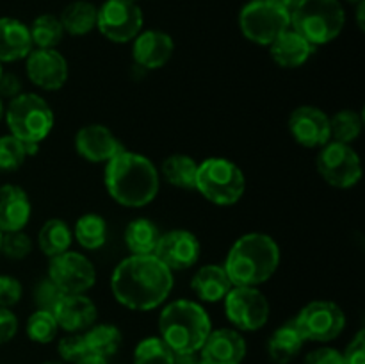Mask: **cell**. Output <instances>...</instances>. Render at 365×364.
Returning <instances> with one entry per match:
<instances>
[{
    "label": "cell",
    "instance_id": "obj_1",
    "mask_svg": "<svg viewBox=\"0 0 365 364\" xmlns=\"http://www.w3.org/2000/svg\"><path fill=\"white\" fill-rule=\"evenodd\" d=\"M118 303L132 310H152L163 305L173 289V271L155 256H130L121 261L110 277Z\"/></svg>",
    "mask_w": 365,
    "mask_h": 364
},
{
    "label": "cell",
    "instance_id": "obj_2",
    "mask_svg": "<svg viewBox=\"0 0 365 364\" xmlns=\"http://www.w3.org/2000/svg\"><path fill=\"white\" fill-rule=\"evenodd\" d=\"M106 189L114 202L125 207H145L159 193V171L148 157L121 150L103 171Z\"/></svg>",
    "mask_w": 365,
    "mask_h": 364
},
{
    "label": "cell",
    "instance_id": "obj_3",
    "mask_svg": "<svg viewBox=\"0 0 365 364\" xmlns=\"http://www.w3.org/2000/svg\"><path fill=\"white\" fill-rule=\"evenodd\" d=\"M280 264V248L271 236L250 232L232 245L223 268L232 285H257L269 280Z\"/></svg>",
    "mask_w": 365,
    "mask_h": 364
},
{
    "label": "cell",
    "instance_id": "obj_4",
    "mask_svg": "<svg viewBox=\"0 0 365 364\" xmlns=\"http://www.w3.org/2000/svg\"><path fill=\"white\" fill-rule=\"evenodd\" d=\"M212 330V323L200 303L175 300L168 303L159 316L160 339L175 355H195L200 352Z\"/></svg>",
    "mask_w": 365,
    "mask_h": 364
},
{
    "label": "cell",
    "instance_id": "obj_5",
    "mask_svg": "<svg viewBox=\"0 0 365 364\" xmlns=\"http://www.w3.org/2000/svg\"><path fill=\"white\" fill-rule=\"evenodd\" d=\"M346 24L344 7L339 0H302L291 14V29L319 46L334 41Z\"/></svg>",
    "mask_w": 365,
    "mask_h": 364
},
{
    "label": "cell",
    "instance_id": "obj_6",
    "mask_svg": "<svg viewBox=\"0 0 365 364\" xmlns=\"http://www.w3.org/2000/svg\"><path fill=\"white\" fill-rule=\"evenodd\" d=\"M9 132L25 145H39L53 128L52 107L34 93H20L9 100L6 114Z\"/></svg>",
    "mask_w": 365,
    "mask_h": 364
},
{
    "label": "cell",
    "instance_id": "obj_7",
    "mask_svg": "<svg viewBox=\"0 0 365 364\" xmlns=\"http://www.w3.org/2000/svg\"><path fill=\"white\" fill-rule=\"evenodd\" d=\"M195 189L216 206H234L245 195L246 178L235 163L210 157L198 164Z\"/></svg>",
    "mask_w": 365,
    "mask_h": 364
},
{
    "label": "cell",
    "instance_id": "obj_8",
    "mask_svg": "<svg viewBox=\"0 0 365 364\" xmlns=\"http://www.w3.org/2000/svg\"><path fill=\"white\" fill-rule=\"evenodd\" d=\"M239 27L246 39L269 46L282 32L291 29V14L274 0H252L239 13Z\"/></svg>",
    "mask_w": 365,
    "mask_h": 364
},
{
    "label": "cell",
    "instance_id": "obj_9",
    "mask_svg": "<svg viewBox=\"0 0 365 364\" xmlns=\"http://www.w3.org/2000/svg\"><path fill=\"white\" fill-rule=\"evenodd\" d=\"M294 325L305 341L330 343L344 330L346 314L335 302L316 300L299 310Z\"/></svg>",
    "mask_w": 365,
    "mask_h": 364
},
{
    "label": "cell",
    "instance_id": "obj_10",
    "mask_svg": "<svg viewBox=\"0 0 365 364\" xmlns=\"http://www.w3.org/2000/svg\"><path fill=\"white\" fill-rule=\"evenodd\" d=\"M316 166L321 177L339 189L353 188L362 178V163L359 153L346 143L330 141L321 146Z\"/></svg>",
    "mask_w": 365,
    "mask_h": 364
},
{
    "label": "cell",
    "instance_id": "obj_11",
    "mask_svg": "<svg viewBox=\"0 0 365 364\" xmlns=\"http://www.w3.org/2000/svg\"><path fill=\"white\" fill-rule=\"evenodd\" d=\"M225 313L235 330L255 332L269 320V302L257 288L234 285L225 296Z\"/></svg>",
    "mask_w": 365,
    "mask_h": 364
},
{
    "label": "cell",
    "instance_id": "obj_12",
    "mask_svg": "<svg viewBox=\"0 0 365 364\" xmlns=\"http://www.w3.org/2000/svg\"><path fill=\"white\" fill-rule=\"evenodd\" d=\"M96 29L113 43L132 41L143 29V11L132 0H107L98 9Z\"/></svg>",
    "mask_w": 365,
    "mask_h": 364
},
{
    "label": "cell",
    "instance_id": "obj_13",
    "mask_svg": "<svg viewBox=\"0 0 365 364\" xmlns=\"http://www.w3.org/2000/svg\"><path fill=\"white\" fill-rule=\"evenodd\" d=\"M48 278L64 295H84L95 285L96 271L88 257L68 250L50 259Z\"/></svg>",
    "mask_w": 365,
    "mask_h": 364
},
{
    "label": "cell",
    "instance_id": "obj_14",
    "mask_svg": "<svg viewBox=\"0 0 365 364\" xmlns=\"http://www.w3.org/2000/svg\"><path fill=\"white\" fill-rule=\"evenodd\" d=\"M289 132L298 145L317 148L331 141L330 116L319 107L299 106L289 116Z\"/></svg>",
    "mask_w": 365,
    "mask_h": 364
},
{
    "label": "cell",
    "instance_id": "obj_15",
    "mask_svg": "<svg viewBox=\"0 0 365 364\" xmlns=\"http://www.w3.org/2000/svg\"><path fill=\"white\" fill-rule=\"evenodd\" d=\"M200 241L192 232L175 228L160 234L153 256L171 271L187 270L195 266L200 257Z\"/></svg>",
    "mask_w": 365,
    "mask_h": 364
},
{
    "label": "cell",
    "instance_id": "obj_16",
    "mask_svg": "<svg viewBox=\"0 0 365 364\" xmlns=\"http://www.w3.org/2000/svg\"><path fill=\"white\" fill-rule=\"evenodd\" d=\"M27 77L39 89L56 91L68 81V63L56 49H32L27 57Z\"/></svg>",
    "mask_w": 365,
    "mask_h": 364
},
{
    "label": "cell",
    "instance_id": "obj_17",
    "mask_svg": "<svg viewBox=\"0 0 365 364\" xmlns=\"http://www.w3.org/2000/svg\"><path fill=\"white\" fill-rule=\"evenodd\" d=\"M75 150L89 163H109L125 148L106 125L91 123L75 134Z\"/></svg>",
    "mask_w": 365,
    "mask_h": 364
},
{
    "label": "cell",
    "instance_id": "obj_18",
    "mask_svg": "<svg viewBox=\"0 0 365 364\" xmlns=\"http://www.w3.org/2000/svg\"><path fill=\"white\" fill-rule=\"evenodd\" d=\"M205 364H241L246 357V341L235 328L210 330L200 350Z\"/></svg>",
    "mask_w": 365,
    "mask_h": 364
},
{
    "label": "cell",
    "instance_id": "obj_19",
    "mask_svg": "<svg viewBox=\"0 0 365 364\" xmlns=\"http://www.w3.org/2000/svg\"><path fill=\"white\" fill-rule=\"evenodd\" d=\"M175 52V43L170 34L163 31L139 32L132 45V57L135 64L146 70L163 68Z\"/></svg>",
    "mask_w": 365,
    "mask_h": 364
},
{
    "label": "cell",
    "instance_id": "obj_20",
    "mask_svg": "<svg viewBox=\"0 0 365 364\" xmlns=\"http://www.w3.org/2000/svg\"><path fill=\"white\" fill-rule=\"evenodd\" d=\"M52 314L56 316L59 328L66 332L88 330L96 320V305L86 295H61L53 307Z\"/></svg>",
    "mask_w": 365,
    "mask_h": 364
},
{
    "label": "cell",
    "instance_id": "obj_21",
    "mask_svg": "<svg viewBox=\"0 0 365 364\" xmlns=\"http://www.w3.org/2000/svg\"><path fill=\"white\" fill-rule=\"evenodd\" d=\"M31 200L20 186L6 184L0 188V231H24L31 220Z\"/></svg>",
    "mask_w": 365,
    "mask_h": 364
},
{
    "label": "cell",
    "instance_id": "obj_22",
    "mask_svg": "<svg viewBox=\"0 0 365 364\" xmlns=\"http://www.w3.org/2000/svg\"><path fill=\"white\" fill-rule=\"evenodd\" d=\"M29 27L16 18H0V63L25 59L32 52Z\"/></svg>",
    "mask_w": 365,
    "mask_h": 364
},
{
    "label": "cell",
    "instance_id": "obj_23",
    "mask_svg": "<svg viewBox=\"0 0 365 364\" xmlns=\"http://www.w3.org/2000/svg\"><path fill=\"white\" fill-rule=\"evenodd\" d=\"M314 50H316V46L310 45L303 36H299L292 29H287L285 32H282L269 45L271 57L282 68L302 66V64H305L310 59Z\"/></svg>",
    "mask_w": 365,
    "mask_h": 364
},
{
    "label": "cell",
    "instance_id": "obj_24",
    "mask_svg": "<svg viewBox=\"0 0 365 364\" xmlns=\"http://www.w3.org/2000/svg\"><path fill=\"white\" fill-rule=\"evenodd\" d=\"M192 291L196 293L202 302L216 303L225 300L234 285H232L230 277H228L227 270L220 264H207L202 266L195 273L191 280Z\"/></svg>",
    "mask_w": 365,
    "mask_h": 364
},
{
    "label": "cell",
    "instance_id": "obj_25",
    "mask_svg": "<svg viewBox=\"0 0 365 364\" xmlns=\"http://www.w3.org/2000/svg\"><path fill=\"white\" fill-rule=\"evenodd\" d=\"M303 345H305V339L302 332L298 330L294 321H289L269 335L267 353L274 364H289L302 352Z\"/></svg>",
    "mask_w": 365,
    "mask_h": 364
},
{
    "label": "cell",
    "instance_id": "obj_26",
    "mask_svg": "<svg viewBox=\"0 0 365 364\" xmlns=\"http://www.w3.org/2000/svg\"><path fill=\"white\" fill-rule=\"evenodd\" d=\"M159 238V228L146 218H135L125 228V243L132 256H152Z\"/></svg>",
    "mask_w": 365,
    "mask_h": 364
},
{
    "label": "cell",
    "instance_id": "obj_27",
    "mask_svg": "<svg viewBox=\"0 0 365 364\" xmlns=\"http://www.w3.org/2000/svg\"><path fill=\"white\" fill-rule=\"evenodd\" d=\"M96 18H98V7L86 0H77L64 7L59 20L64 32L71 36H84L96 27Z\"/></svg>",
    "mask_w": 365,
    "mask_h": 364
},
{
    "label": "cell",
    "instance_id": "obj_28",
    "mask_svg": "<svg viewBox=\"0 0 365 364\" xmlns=\"http://www.w3.org/2000/svg\"><path fill=\"white\" fill-rule=\"evenodd\" d=\"M71 239H73V232L70 231L66 221L59 220V218L46 220L38 232L39 250L50 259L59 256V253L68 252Z\"/></svg>",
    "mask_w": 365,
    "mask_h": 364
},
{
    "label": "cell",
    "instance_id": "obj_29",
    "mask_svg": "<svg viewBox=\"0 0 365 364\" xmlns=\"http://www.w3.org/2000/svg\"><path fill=\"white\" fill-rule=\"evenodd\" d=\"M84 341L91 355L109 359V357H113L120 350L123 335H121L120 328L116 325L100 323L88 328V332L84 334Z\"/></svg>",
    "mask_w": 365,
    "mask_h": 364
},
{
    "label": "cell",
    "instance_id": "obj_30",
    "mask_svg": "<svg viewBox=\"0 0 365 364\" xmlns=\"http://www.w3.org/2000/svg\"><path fill=\"white\" fill-rule=\"evenodd\" d=\"M196 171H198V163L185 153H173L166 157L160 168L163 177L171 186L180 189H195Z\"/></svg>",
    "mask_w": 365,
    "mask_h": 364
},
{
    "label": "cell",
    "instance_id": "obj_31",
    "mask_svg": "<svg viewBox=\"0 0 365 364\" xmlns=\"http://www.w3.org/2000/svg\"><path fill=\"white\" fill-rule=\"evenodd\" d=\"M73 238L84 250L102 248L107 241V221L100 214H84L75 223Z\"/></svg>",
    "mask_w": 365,
    "mask_h": 364
},
{
    "label": "cell",
    "instance_id": "obj_32",
    "mask_svg": "<svg viewBox=\"0 0 365 364\" xmlns=\"http://www.w3.org/2000/svg\"><path fill=\"white\" fill-rule=\"evenodd\" d=\"M29 32H31L34 49H56L63 41L64 36L59 16H53V14H41L36 18L29 27Z\"/></svg>",
    "mask_w": 365,
    "mask_h": 364
},
{
    "label": "cell",
    "instance_id": "obj_33",
    "mask_svg": "<svg viewBox=\"0 0 365 364\" xmlns=\"http://www.w3.org/2000/svg\"><path fill=\"white\" fill-rule=\"evenodd\" d=\"M364 120L356 111L344 109L330 116V138L337 143L351 145L362 132Z\"/></svg>",
    "mask_w": 365,
    "mask_h": 364
},
{
    "label": "cell",
    "instance_id": "obj_34",
    "mask_svg": "<svg viewBox=\"0 0 365 364\" xmlns=\"http://www.w3.org/2000/svg\"><path fill=\"white\" fill-rule=\"evenodd\" d=\"M177 355L160 338H146L135 346L134 364H175Z\"/></svg>",
    "mask_w": 365,
    "mask_h": 364
},
{
    "label": "cell",
    "instance_id": "obj_35",
    "mask_svg": "<svg viewBox=\"0 0 365 364\" xmlns=\"http://www.w3.org/2000/svg\"><path fill=\"white\" fill-rule=\"evenodd\" d=\"M25 330H27V335L31 341L39 343V345H46V343H52L56 339L59 325H57L56 316L50 310L38 309L29 316Z\"/></svg>",
    "mask_w": 365,
    "mask_h": 364
},
{
    "label": "cell",
    "instance_id": "obj_36",
    "mask_svg": "<svg viewBox=\"0 0 365 364\" xmlns=\"http://www.w3.org/2000/svg\"><path fill=\"white\" fill-rule=\"evenodd\" d=\"M27 159V150L13 134L0 136V171H16Z\"/></svg>",
    "mask_w": 365,
    "mask_h": 364
},
{
    "label": "cell",
    "instance_id": "obj_37",
    "mask_svg": "<svg viewBox=\"0 0 365 364\" xmlns=\"http://www.w3.org/2000/svg\"><path fill=\"white\" fill-rule=\"evenodd\" d=\"M0 252H2L6 257H9V259H14V261L25 259V257L32 252L31 236L25 234L24 231L4 232Z\"/></svg>",
    "mask_w": 365,
    "mask_h": 364
},
{
    "label": "cell",
    "instance_id": "obj_38",
    "mask_svg": "<svg viewBox=\"0 0 365 364\" xmlns=\"http://www.w3.org/2000/svg\"><path fill=\"white\" fill-rule=\"evenodd\" d=\"M57 352H59L61 359L64 360V364H75L81 359H84L86 355H89L88 346H86L84 334H78V332H70L68 335H64L59 341L57 346Z\"/></svg>",
    "mask_w": 365,
    "mask_h": 364
},
{
    "label": "cell",
    "instance_id": "obj_39",
    "mask_svg": "<svg viewBox=\"0 0 365 364\" xmlns=\"http://www.w3.org/2000/svg\"><path fill=\"white\" fill-rule=\"evenodd\" d=\"M61 295H63V293L59 291V288H57L48 277L43 278V280H39L38 284L34 285V303L36 307L41 310H50V313H52L57 300L61 298Z\"/></svg>",
    "mask_w": 365,
    "mask_h": 364
},
{
    "label": "cell",
    "instance_id": "obj_40",
    "mask_svg": "<svg viewBox=\"0 0 365 364\" xmlns=\"http://www.w3.org/2000/svg\"><path fill=\"white\" fill-rule=\"evenodd\" d=\"M21 298V284L11 275H0V307L16 305Z\"/></svg>",
    "mask_w": 365,
    "mask_h": 364
},
{
    "label": "cell",
    "instance_id": "obj_41",
    "mask_svg": "<svg viewBox=\"0 0 365 364\" xmlns=\"http://www.w3.org/2000/svg\"><path fill=\"white\" fill-rule=\"evenodd\" d=\"M344 364H365V332L359 330V334L351 339L346 350L342 352Z\"/></svg>",
    "mask_w": 365,
    "mask_h": 364
},
{
    "label": "cell",
    "instance_id": "obj_42",
    "mask_svg": "<svg viewBox=\"0 0 365 364\" xmlns=\"http://www.w3.org/2000/svg\"><path fill=\"white\" fill-rule=\"evenodd\" d=\"M303 364H344V359H342V352L330 346H323V348L312 350L305 357Z\"/></svg>",
    "mask_w": 365,
    "mask_h": 364
},
{
    "label": "cell",
    "instance_id": "obj_43",
    "mask_svg": "<svg viewBox=\"0 0 365 364\" xmlns=\"http://www.w3.org/2000/svg\"><path fill=\"white\" fill-rule=\"evenodd\" d=\"M18 332V318L13 310L0 307V345H6L16 335Z\"/></svg>",
    "mask_w": 365,
    "mask_h": 364
},
{
    "label": "cell",
    "instance_id": "obj_44",
    "mask_svg": "<svg viewBox=\"0 0 365 364\" xmlns=\"http://www.w3.org/2000/svg\"><path fill=\"white\" fill-rule=\"evenodd\" d=\"M21 93V82L14 74H2L0 77V98H16Z\"/></svg>",
    "mask_w": 365,
    "mask_h": 364
},
{
    "label": "cell",
    "instance_id": "obj_45",
    "mask_svg": "<svg viewBox=\"0 0 365 364\" xmlns=\"http://www.w3.org/2000/svg\"><path fill=\"white\" fill-rule=\"evenodd\" d=\"M75 364H107V359H103V357H98V355H86L84 359H81L78 363Z\"/></svg>",
    "mask_w": 365,
    "mask_h": 364
},
{
    "label": "cell",
    "instance_id": "obj_46",
    "mask_svg": "<svg viewBox=\"0 0 365 364\" xmlns=\"http://www.w3.org/2000/svg\"><path fill=\"white\" fill-rule=\"evenodd\" d=\"M274 2L280 4V6L284 7V9L287 11L289 14H292V11H294L296 7H298V4L302 2V0H274Z\"/></svg>",
    "mask_w": 365,
    "mask_h": 364
},
{
    "label": "cell",
    "instance_id": "obj_47",
    "mask_svg": "<svg viewBox=\"0 0 365 364\" xmlns=\"http://www.w3.org/2000/svg\"><path fill=\"white\" fill-rule=\"evenodd\" d=\"M364 11H365V0H360L356 4V21H359V27L364 29Z\"/></svg>",
    "mask_w": 365,
    "mask_h": 364
},
{
    "label": "cell",
    "instance_id": "obj_48",
    "mask_svg": "<svg viewBox=\"0 0 365 364\" xmlns=\"http://www.w3.org/2000/svg\"><path fill=\"white\" fill-rule=\"evenodd\" d=\"M175 364H202V360H196L195 355H177Z\"/></svg>",
    "mask_w": 365,
    "mask_h": 364
},
{
    "label": "cell",
    "instance_id": "obj_49",
    "mask_svg": "<svg viewBox=\"0 0 365 364\" xmlns=\"http://www.w3.org/2000/svg\"><path fill=\"white\" fill-rule=\"evenodd\" d=\"M4 114H6V107H4V102H2V98H0V121H2Z\"/></svg>",
    "mask_w": 365,
    "mask_h": 364
},
{
    "label": "cell",
    "instance_id": "obj_50",
    "mask_svg": "<svg viewBox=\"0 0 365 364\" xmlns=\"http://www.w3.org/2000/svg\"><path fill=\"white\" fill-rule=\"evenodd\" d=\"M2 236H4V232L0 231V246H2Z\"/></svg>",
    "mask_w": 365,
    "mask_h": 364
},
{
    "label": "cell",
    "instance_id": "obj_51",
    "mask_svg": "<svg viewBox=\"0 0 365 364\" xmlns=\"http://www.w3.org/2000/svg\"><path fill=\"white\" fill-rule=\"evenodd\" d=\"M2 74H4V70H2V63H0V77H2Z\"/></svg>",
    "mask_w": 365,
    "mask_h": 364
},
{
    "label": "cell",
    "instance_id": "obj_52",
    "mask_svg": "<svg viewBox=\"0 0 365 364\" xmlns=\"http://www.w3.org/2000/svg\"><path fill=\"white\" fill-rule=\"evenodd\" d=\"M43 364H64V363H52V360H50V363H43Z\"/></svg>",
    "mask_w": 365,
    "mask_h": 364
},
{
    "label": "cell",
    "instance_id": "obj_53",
    "mask_svg": "<svg viewBox=\"0 0 365 364\" xmlns=\"http://www.w3.org/2000/svg\"><path fill=\"white\" fill-rule=\"evenodd\" d=\"M348 2H353V4H359L360 0H348Z\"/></svg>",
    "mask_w": 365,
    "mask_h": 364
},
{
    "label": "cell",
    "instance_id": "obj_54",
    "mask_svg": "<svg viewBox=\"0 0 365 364\" xmlns=\"http://www.w3.org/2000/svg\"><path fill=\"white\" fill-rule=\"evenodd\" d=\"M132 2H135V0H132Z\"/></svg>",
    "mask_w": 365,
    "mask_h": 364
},
{
    "label": "cell",
    "instance_id": "obj_55",
    "mask_svg": "<svg viewBox=\"0 0 365 364\" xmlns=\"http://www.w3.org/2000/svg\"><path fill=\"white\" fill-rule=\"evenodd\" d=\"M202 364H205V363H202Z\"/></svg>",
    "mask_w": 365,
    "mask_h": 364
}]
</instances>
